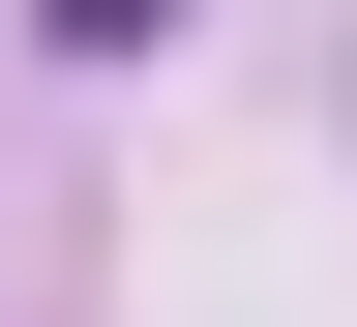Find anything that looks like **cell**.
Segmentation results:
<instances>
[{
    "mask_svg": "<svg viewBox=\"0 0 357 327\" xmlns=\"http://www.w3.org/2000/svg\"><path fill=\"white\" fill-rule=\"evenodd\" d=\"M119 30H178V0H60V60H119Z\"/></svg>",
    "mask_w": 357,
    "mask_h": 327,
    "instance_id": "cell-1",
    "label": "cell"
}]
</instances>
